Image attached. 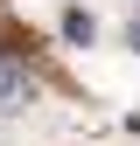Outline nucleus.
Returning <instances> with one entry per match:
<instances>
[{"mask_svg": "<svg viewBox=\"0 0 140 146\" xmlns=\"http://www.w3.org/2000/svg\"><path fill=\"white\" fill-rule=\"evenodd\" d=\"M63 35H70V42H91L98 28H91V14H84V7H70V14H63Z\"/></svg>", "mask_w": 140, "mask_h": 146, "instance_id": "f03ea898", "label": "nucleus"}, {"mask_svg": "<svg viewBox=\"0 0 140 146\" xmlns=\"http://www.w3.org/2000/svg\"><path fill=\"white\" fill-rule=\"evenodd\" d=\"M21 104H28V77L0 63V111H21Z\"/></svg>", "mask_w": 140, "mask_h": 146, "instance_id": "f257e3e1", "label": "nucleus"}]
</instances>
